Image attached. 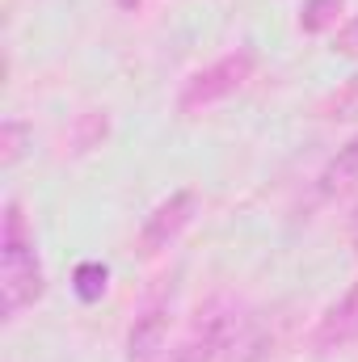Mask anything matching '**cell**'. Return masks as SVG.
<instances>
[{"label": "cell", "instance_id": "1", "mask_svg": "<svg viewBox=\"0 0 358 362\" xmlns=\"http://www.w3.org/2000/svg\"><path fill=\"white\" fill-rule=\"evenodd\" d=\"M42 262H38V245L34 232L21 215V202L8 198L4 202V223H0V312L13 320L21 308L42 299Z\"/></svg>", "mask_w": 358, "mask_h": 362}, {"label": "cell", "instance_id": "2", "mask_svg": "<svg viewBox=\"0 0 358 362\" xmlns=\"http://www.w3.org/2000/svg\"><path fill=\"white\" fill-rule=\"evenodd\" d=\"M253 68H258V55H253L249 47H236V51L219 55L215 64L198 68V72L181 85L178 110L181 114H198V110H207V105H215V101H228L232 93L253 76Z\"/></svg>", "mask_w": 358, "mask_h": 362}, {"label": "cell", "instance_id": "3", "mask_svg": "<svg viewBox=\"0 0 358 362\" xmlns=\"http://www.w3.org/2000/svg\"><path fill=\"white\" fill-rule=\"evenodd\" d=\"M232 333H236V308L228 299H211L198 308L190 333L181 337V346L173 350L169 362H215L228 350Z\"/></svg>", "mask_w": 358, "mask_h": 362}, {"label": "cell", "instance_id": "4", "mask_svg": "<svg viewBox=\"0 0 358 362\" xmlns=\"http://www.w3.org/2000/svg\"><path fill=\"white\" fill-rule=\"evenodd\" d=\"M194 215H198V194H194V189H173V194H169L165 202H156L152 215L144 219V228H139V253L152 257V253L169 249L181 232L190 228Z\"/></svg>", "mask_w": 358, "mask_h": 362}, {"label": "cell", "instance_id": "5", "mask_svg": "<svg viewBox=\"0 0 358 362\" xmlns=\"http://www.w3.org/2000/svg\"><path fill=\"white\" fill-rule=\"evenodd\" d=\"M354 341H358V282L337 303L325 308V316L312 329V350L316 354H337V350H346Z\"/></svg>", "mask_w": 358, "mask_h": 362}, {"label": "cell", "instance_id": "6", "mask_svg": "<svg viewBox=\"0 0 358 362\" xmlns=\"http://www.w3.org/2000/svg\"><path fill=\"white\" fill-rule=\"evenodd\" d=\"M165 337H169V295H152L139 308V316H135V325L127 333V358L152 362L165 350Z\"/></svg>", "mask_w": 358, "mask_h": 362}, {"label": "cell", "instance_id": "7", "mask_svg": "<svg viewBox=\"0 0 358 362\" xmlns=\"http://www.w3.org/2000/svg\"><path fill=\"white\" fill-rule=\"evenodd\" d=\"M354 181H358V135L346 144V148H337V156L325 165L316 189H321V198H337V194H346Z\"/></svg>", "mask_w": 358, "mask_h": 362}, {"label": "cell", "instance_id": "8", "mask_svg": "<svg viewBox=\"0 0 358 362\" xmlns=\"http://www.w3.org/2000/svg\"><path fill=\"white\" fill-rule=\"evenodd\" d=\"M110 135V118L101 114V110H89V114H81L76 118V127H72V152L76 156H85L93 148H101V139Z\"/></svg>", "mask_w": 358, "mask_h": 362}, {"label": "cell", "instance_id": "9", "mask_svg": "<svg viewBox=\"0 0 358 362\" xmlns=\"http://www.w3.org/2000/svg\"><path fill=\"white\" fill-rule=\"evenodd\" d=\"M105 286H110V270L101 262H81L76 274H72V291H76L81 303H97L105 295Z\"/></svg>", "mask_w": 358, "mask_h": 362}, {"label": "cell", "instance_id": "10", "mask_svg": "<svg viewBox=\"0 0 358 362\" xmlns=\"http://www.w3.org/2000/svg\"><path fill=\"white\" fill-rule=\"evenodd\" d=\"M346 0H304V13H299V30L304 34H325L329 25H337V13H342Z\"/></svg>", "mask_w": 358, "mask_h": 362}, {"label": "cell", "instance_id": "11", "mask_svg": "<svg viewBox=\"0 0 358 362\" xmlns=\"http://www.w3.org/2000/svg\"><path fill=\"white\" fill-rule=\"evenodd\" d=\"M25 139H30V127H25V122L8 118V122L0 127V165H4V169H13V165L21 160V152H25Z\"/></svg>", "mask_w": 358, "mask_h": 362}, {"label": "cell", "instance_id": "12", "mask_svg": "<svg viewBox=\"0 0 358 362\" xmlns=\"http://www.w3.org/2000/svg\"><path fill=\"white\" fill-rule=\"evenodd\" d=\"M325 118H358V76H350L342 89L333 93L325 105H321Z\"/></svg>", "mask_w": 358, "mask_h": 362}, {"label": "cell", "instance_id": "13", "mask_svg": "<svg viewBox=\"0 0 358 362\" xmlns=\"http://www.w3.org/2000/svg\"><path fill=\"white\" fill-rule=\"evenodd\" d=\"M333 51H337V55H358V17H350V21L337 30V38H333Z\"/></svg>", "mask_w": 358, "mask_h": 362}, {"label": "cell", "instance_id": "14", "mask_svg": "<svg viewBox=\"0 0 358 362\" xmlns=\"http://www.w3.org/2000/svg\"><path fill=\"white\" fill-rule=\"evenodd\" d=\"M350 236H354V245H358V211H354V219H350Z\"/></svg>", "mask_w": 358, "mask_h": 362}, {"label": "cell", "instance_id": "15", "mask_svg": "<svg viewBox=\"0 0 358 362\" xmlns=\"http://www.w3.org/2000/svg\"><path fill=\"white\" fill-rule=\"evenodd\" d=\"M118 4H122V8H135V4H139V0H118Z\"/></svg>", "mask_w": 358, "mask_h": 362}]
</instances>
